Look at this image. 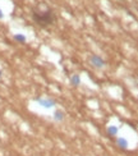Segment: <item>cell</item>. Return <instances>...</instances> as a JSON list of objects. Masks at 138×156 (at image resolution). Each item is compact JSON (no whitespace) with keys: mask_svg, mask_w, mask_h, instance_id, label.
I'll return each mask as SVG.
<instances>
[{"mask_svg":"<svg viewBox=\"0 0 138 156\" xmlns=\"http://www.w3.org/2000/svg\"><path fill=\"white\" fill-rule=\"evenodd\" d=\"M32 19H34L40 27H48V26L54 24L56 16L51 9H46V10L35 9L32 12Z\"/></svg>","mask_w":138,"mask_h":156,"instance_id":"cell-1","label":"cell"},{"mask_svg":"<svg viewBox=\"0 0 138 156\" xmlns=\"http://www.w3.org/2000/svg\"><path fill=\"white\" fill-rule=\"evenodd\" d=\"M88 63H90V66L94 67L95 69H104L108 66L106 60H105L101 55H97V54H90Z\"/></svg>","mask_w":138,"mask_h":156,"instance_id":"cell-2","label":"cell"},{"mask_svg":"<svg viewBox=\"0 0 138 156\" xmlns=\"http://www.w3.org/2000/svg\"><path fill=\"white\" fill-rule=\"evenodd\" d=\"M36 102H38L45 109H52V108H55V105H56L55 100L51 99V97H37Z\"/></svg>","mask_w":138,"mask_h":156,"instance_id":"cell-3","label":"cell"},{"mask_svg":"<svg viewBox=\"0 0 138 156\" xmlns=\"http://www.w3.org/2000/svg\"><path fill=\"white\" fill-rule=\"evenodd\" d=\"M52 119H54V122L56 123H62L65 120V112L62 109H56L54 112V115H52Z\"/></svg>","mask_w":138,"mask_h":156,"instance_id":"cell-4","label":"cell"},{"mask_svg":"<svg viewBox=\"0 0 138 156\" xmlns=\"http://www.w3.org/2000/svg\"><path fill=\"white\" fill-rule=\"evenodd\" d=\"M118 133H119V127L118 126H109L106 128V134L111 138H116Z\"/></svg>","mask_w":138,"mask_h":156,"instance_id":"cell-5","label":"cell"},{"mask_svg":"<svg viewBox=\"0 0 138 156\" xmlns=\"http://www.w3.org/2000/svg\"><path fill=\"white\" fill-rule=\"evenodd\" d=\"M115 144H116L118 147L120 148V150H127L128 146H129L127 138H124V137H116L115 138Z\"/></svg>","mask_w":138,"mask_h":156,"instance_id":"cell-6","label":"cell"},{"mask_svg":"<svg viewBox=\"0 0 138 156\" xmlns=\"http://www.w3.org/2000/svg\"><path fill=\"white\" fill-rule=\"evenodd\" d=\"M69 82H70V84L73 87H78L80 84L82 83V80H81V76H80V73H74V74H72L70 76V78H69Z\"/></svg>","mask_w":138,"mask_h":156,"instance_id":"cell-7","label":"cell"},{"mask_svg":"<svg viewBox=\"0 0 138 156\" xmlns=\"http://www.w3.org/2000/svg\"><path fill=\"white\" fill-rule=\"evenodd\" d=\"M13 38H14V41H17L18 44H24L27 41V37H26L23 34H16L13 36Z\"/></svg>","mask_w":138,"mask_h":156,"instance_id":"cell-8","label":"cell"},{"mask_svg":"<svg viewBox=\"0 0 138 156\" xmlns=\"http://www.w3.org/2000/svg\"><path fill=\"white\" fill-rule=\"evenodd\" d=\"M3 18H4V13L2 9H0V19H3Z\"/></svg>","mask_w":138,"mask_h":156,"instance_id":"cell-9","label":"cell"},{"mask_svg":"<svg viewBox=\"0 0 138 156\" xmlns=\"http://www.w3.org/2000/svg\"><path fill=\"white\" fill-rule=\"evenodd\" d=\"M3 78V70H2V68H0V80Z\"/></svg>","mask_w":138,"mask_h":156,"instance_id":"cell-10","label":"cell"}]
</instances>
